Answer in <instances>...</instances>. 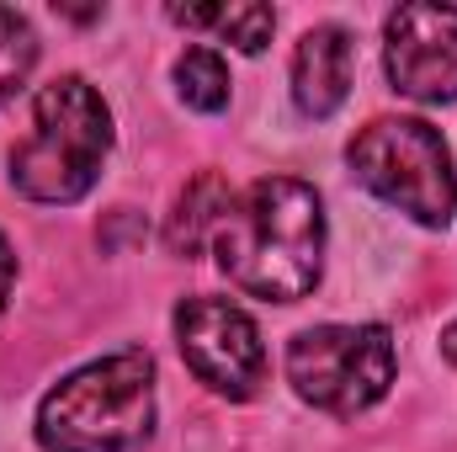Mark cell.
<instances>
[{
  "mask_svg": "<svg viewBox=\"0 0 457 452\" xmlns=\"http://www.w3.org/2000/svg\"><path fill=\"white\" fill-rule=\"evenodd\" d=\"M234 208V192H228L224 176H213V171H203L181 197H176V213H170V224H165V245H170V255H197L219 224H224V213Z\"/></svg>",
  "mask_w": 457,
  "mask_h": 452,
  "instance_id": "cell-9",
  "label": "cell"
},
{
  "mask_svg": "<svg viewBox=\"0 0 457 452\" xmlns=\"http://www.w3.org/2000/svg\"><path fill=\"white\" fill-rule=\"evenodd\" d=\"M351 176L383 197L388 208L410 213L426 229H447L457 219V176L447 138L426 117H372L345 144Z\"/></svg>",
  "mask_w": 457,
  "mask_h": 452,
  "instance_id": "cell-4",
  "label": "cell"
},
{
  "mask_svg": "<svg viewBox=\"0 0 457 452\" xmlns=\"http://www.w3.org/2000/svg\"><path fill=\"white\" fill-rule=\"evenodd\" d=\"M176 96L192 107V113H224L228 107V64L224 54L213 48H187L176 59Z\"/></svg>",
  "mask_w": 457,
  "mask_h": 452,
  "instance_id": "cell-11",
  "label": "cell"
},
{
  "mask_svg": "<svg viewBox=\"0 0 457 452\" xmlns=\"http://www.w3.org/2000/svg\"><path fill=\"white\" fill-rule=\"evenodd\" d=\"M442 356L457 367V325H447V331H442Z\"/></svg>",
  "mask_w": 457,
  "mask_h": 452,
  "instance_id": "cell-14",
  "label": "cell"
},
{
  "mask_svg": "<svg viewBox=\"0 0 457 452\" xmlns=\"http://www.w3.org/2000/svg\"><path fill=\"white\" fill-rule=\"evenodd\" d=\"M170 21L181 27H213L224 32L239 54H261L277 32V11L271 5H170Z\"/></svg>",
  "mask_w": 457,
  "mask_h": 452,
  "instance_id": "cell-10",
  "label": "cell"
},
{
  "mask_svg": "<svg viewBox=\"0 0 457 452\" xmlns=\"http://www.w3.org/2000/svg\"><path fill=\"white\" fill-rule=\"evenodd\" d=\"M176 346L181 362L197 372V383H208L224 399H250L266 383V346L255 320L228 304V298H181L176 304Z\"/></svg>",
  "mask_w": 457,
  "mask_h": 452,
  "instance_id": "cell-6",
  "label": "cell"
},
{
  "mask_svg": "<svg viewBox=\"0 0 457 452\" xmlns=\"http://www.w3.org/2000/svg\"><path fill=\"white\" fill-rule=\"evenodd\" d=\"M11 282H16V250H11V245H5V234H0V314H5Z\"/></svg>",
  "mask_w": 457,
  "mask_h": 452,
  "instance_id": "cell-13",
  "label": "cell"
},
{
  "mask_svg": "<svg viewBox=\"0 0 457 452\" xmlns=\"http://www.w3.org/2000/svg\"><path fill=\"white\" fill-rule=\"evenodd\" d=\"M224 277L266 304H298L325 272V203L298 176L250 181L213 234Z\"/></svg>",
  "mask_w": 457,
  "mask_h": 452,
  "instance_id": "cell-1",
  "label": "cell"
},
{
  "mask_svg": "<svg viewBox=\"0 0 457 452\" xmlns=\"http://www.w3.org/2000/svg\"><path fill=\"white\" fill-rule=\"evenodd\" d=\"M351 70H356V43L351 32L325 21V27H309L298 38V54H293V102L303 117H336L351 96Z\"/></svg>",
  "mask_w": 457,
  "mask_h": 452,
  "instance_id": "cell-8",
  "label": "cell"
},
{
  "mask_svg": "<svg viewBox=\"0 0 457 452\" xmlns=\"http://www.w3.org/2000/svg\"><path fill=\"white\" fill-rule=\"evenodd\" d=\"M154 431V356L122 346L59 378L37 405L43 452H133Z\"/></svg>",
  "mask_w": 457,
  "mask_h": 452,
  "instance_id": "cell-2",
  "label": "cell"
},
{
  "mask_svg": "<svg viewBox=\"0 0 457 452\" xmlns=\"http://www.w3.org/2000/svg\"><path fill=\"white\" fill-rule=\"evenodd\" d=\"M383 70L410 102H457V5H399L383 27Z\"/></svg>",
  "mask_w": 457,
  "mask_h": 452,
  "instance_id": "cell-7",
  "label": "cell"
},
{
  "mask_svg": "<svg viewBox=\"0 0 457 452\" xmlns=\"http://www.w3.org/2000/svg\"><path fill=\"white\" fill-rule=\"evenodd\" d=\"M112 155V113L80 75H59L32 102V133L11 149V187L32 203H80Z\"/></svg>",
  "mask_w": 457,
  "mask_h": 452,
  "instance_id": "cell-3",
  "label": "cell"
},
{
  "mask_svg": "<svg viewBox=\"0 0 457 452\" xmlns=\"http://www.w3.org/2000/svg\"><path fill=\"white\" fill-rule=\"evenodd\" d=\"M32 64H37V32H32V21L16 5H0V107L27 86Z\"/></svg>",
  "mask_w": 457,
  "mask_h": 452,
  "instance_id": "cell-12",
  "label": "cell"
},
{
  "mask_svg": "<svg viewBox=\"0 0 457 452\" xmlns=\"http://www.w3.org/2000/svg\"><path fill=\"white\" fill-rule=\"evenodd\" d=\"M399 351L388 325H314L287 340V383L325 415H361L394 383Z\"/></svg>",
  "mask_w": 457,
  "mask_h": 452,
  "instance_id": "cell-5",
  "label": "cell"
}]
</instances>
